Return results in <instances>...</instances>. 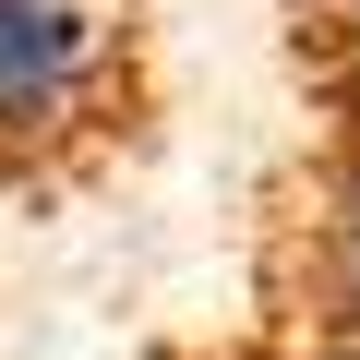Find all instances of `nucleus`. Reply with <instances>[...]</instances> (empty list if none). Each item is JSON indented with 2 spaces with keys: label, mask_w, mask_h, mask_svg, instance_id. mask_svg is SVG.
Masks as SVG:
<instances>
[{
  "label": "nucleus",
  "mask_w": 360,
  "mask_h": 360,
  "mask_svg": "<svg viewBox=\"0 0 360 360\" xmlns=\"http://www.w3.org/2000/svg\"><path fill=\"white\" fill-rule=\"evenodd\" d=\"M96 72H108V25L84 0H0V156L60 144L96 108Z\"/></svg>",
  "instance_id": "obj_1"
}]
</instances>
